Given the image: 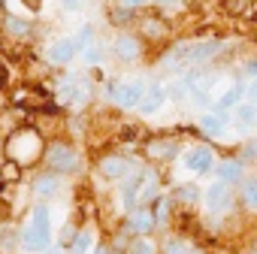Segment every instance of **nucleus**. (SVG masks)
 Returning <instances> with one entry per match:
<instances>
[{
    "mask_svg": "<svg viewBox=\"0 0 257 254\" xmlns=\"http://www.w3.org/2000/svg\"><path fill=\"white\" fill-rule=\"evenodd\" d=\"M4 152H7V161L19 164L25 170V167H34L37 161H43L46 143H43V134L37 131V127H19V131H13L7 137Z\"/></svg>",
    "mask_w": 257,
    "mask_h": 254,
    "instance_id": "obj_1",
    "label": "nucleus"
},
{
    "mask_svg": "<svg viewBox=\"0 0 257 254\" xmlns=\"http://www.w3.org/2000/svg\"><path fill=\"white\" fill-rule=\"evenodd\" d=\"M22 245L28 251H46L52 245V218L46 206H34L31 224L22 230Z\"/></svg>",
    "mask_w": 257,
    "mask_h": 254,
    "instance_id": "obj_2",
    "label": "nucleus"
},
{
    "mask_svg": "<svg viewBox=\"0 0 257 254\" xmlns=\"http://www.w3.org/2000/svg\"><path fill=\"white\" fill-rule=\"evenodd\" d=\"M43 161H46L49 173H55V176L73 173V170L79 167V155H76L73 146H67V143H52V146L43 152Z\"/></svg>",
    "mask_w": 257,
    "mask_h": 254,
    "instance_id": "obj_3",
    "label": "nucleus"
},
{
    "mask_svg": "<svg viewBox=\"0 0 257 254\" xmlns=\"http://www.w3.org/2000/svg\"><path fill=\"white\" fill-rule=\"evenodd\" d=\"M10 103L13 106H19V109H31V112H52V100H49V91H43V88H19L13 97H10Z\"/></svg>",
    "mask_w": 257,
    "mask_h": 254,
    "instance_id": "obj_4",
    "label": "nucleus"
},
{
    "mask_svg": "<svg viewBox=\"0 0 257 254\" xmlns=\"http://www.w3.org/2000/svg\"><path fill=\"white\" fill-rule=\"evenodd\" d=\"M143 91H146V85H143L140 79H134V82H121V85H115V88L109 91V97H112L121 109H134V106H140Z\"/></svg>",
    "mask_w": 257,
    "mask_h": 254,
    "instance_id": "obj_5",
    "label": "nucleus"
},
{
    "mask_svg": "<svg viewBox=\"0 0 257 254\" xmlns=\"http://www.w3.org/2000/svg\"><path fill=\"white\" fill-rule=\"evenodd\" d=\"M97 170H100V176H103V179L115 182V179H124L127 173H131V161L121 158V155H106V158L97 164Z\"/></svg>",
    "mask_w": 257,
    "mask_h": 254,
    "instance_id": "obj_6",
    "label": "nucleus"
},
{
    "mask_svg": "<svg viewBox=\"0 0 257 254\" xmlns=\"http://www.w3.org/2000/svg\"><path fill=\"white\" fill-rule=\"evenodd\" d=\"M76 55H79V46H76L73 37H61L49 46V61L52 64H70Z\"/></svg>",
    "mask_w": 257,
    "mask_h": 254,
    "instance_id": "obj_7",
    "label": "nucleus"
},
{
    "mask_svg": "<svg viewBox=\"0 0 257 254\" xmlns=\"http://www.w3.org/2000/svg\"><path fill=\"white\" fill-rule=\"evenodd\" d=\"M230 203H233V197H230L227 182H215L212 188H206V206H209L212 212H227Z\"/></svg>",
    "mask_w": 257,
    "mask_h": 254,
    "instance_id": "obj_8",
    "label": "nucleus"
},
{
    "mask_svg": "<svg viewBox=\"0 0 257 254\" xmlns=\"http://www.w3.org/2000/svg\"><path fill=\"white\" fill-rule=\"evenodd\" d=\"M164 103H167V88H164V85H152V88L143 91L140 109H143V115H155Z\"/></svg>",
    "mask_w": 257,
    "mask_h": 254,
    "instance_id": "obj_9",
    "label": "nucleus"
},
{
    "mask_svg": "<svg viewBox=\"0 0 257 254\" xmlns=\"http://www.w3.org/2000/svg\"><path fill=\"white\" fill-rule=\"evenodd\" d=\"M185 170H191V173H206V170H212V152H209L206 146L191 149V152L185 155Z\"/></svg>",
    "mask_w": 257,
    "mask_h": 254,
    "instance_id": "obj_10",
    "label": "nucleus"
},
{
    "mask_svg": "<svg viewBox=\"0 0 257 254\" xmlns=\"http://www.w3.org/2000/svg\"><path fill=\"white\" fill-rule=\"evenodd\" d=\"M212 55H218V40H203V43H188V64H203Z\"/></svg>",
    "mask_w": 257,
    "mask_h": 254,
    "instance_id": "obj_11",
    "label": "nucleus"
},
{
    "mask_svg": "<svg viewBox=\"0 0 257 254\" xmlns=\"http://www.w3.org/2000/svg\"><path fill=\"white\" fill-rule=\"evenodd\" d=\"M115 55H118L121 61H137V58L143 55V46H140V40H134V37H118V40H115Z\"/></svg>",
    "mask_w": 257,
    "mask_h": 254,
    "instance_id": "obj_12",
    "label": "nucleus"
},
{
    "mask_svg": "<svg viewBox=\"0 0 257 254\" xmlns=\"http://www.w3.org/2000/svg\"><path fill=\"white\" fill-rule=\"evenodd\" d=\"M34 194H37V197H43V200L55 197V194H58V176H55V173L37 176V182H34Z\"/></svg>",
    "mask_w": 257,
    "mask_h": 254,
    "instance_id": "obj_13",
    "label": "nucleus"
},
{
    "mask_svg": "<svg viewBox=\"0 0 257 254\" xmlns=\"http://www.w3.org/2000/svg\"><path fill=\"white\" fill-rule=\"evenodd\" d=\"M146 155H149L152 161H161V158H173V155H176V146H173L170 140H152V143L146 146Z\"/></svg>",
    "mask_w": 257,
    "mask_h": 254,
    "instance_id": "obj_14",
    "label": "nucleus"
},
{
    "mask_svg": "<svg viewBox=\"0 0 257 254\" xmlns=\"http://www.w3.org/2000/svg\"><path fill=\"white\" fill-rule=\"evenodd\" d=\"M170 31H167V25L161 22V19H143V37L146 40H152V43H158V40H164Z\"/></svg>",
    "mask_w": 257,
    "mask_h": 254,
    "instance_id": "obj_15",
    "label": "nucleus"
},
{
    "mask_svg": "<svg viewBox=\"0 0 257 254\" xmlns=\"http://www.w3.org/2000/svg\"><path fill=\"white\" fill-rule=\"evenodd\" d=\"M242 179V164L239 161H221L218 164V182H239Z\"/></svg>",
    "mask_w": 257,
    "mask_h": 254,
    "instance_id": "obj_16",
    "label": "nucleus"
},
{
    "mask_svg": "<svg viewBox=\"0 0 257 254\" xmlns=\"http://www.w3.org/2000/svg\"><path fill=\"white\" fill-rule=\"evenodd\" d=\"M131 227H134V233H149L155 227V215L149 209H137L134 218H131Z\"/></svg>",
    "mask_w": 257,
    "mask_h": 254,
    "instance_id": "obj_17",
    "label": "nucleus"
},
{
    "mask_svg": "<svg viewBox=\"0 0 257 254\" xmlns=\"http://www.w3.org/2000/svg\"><path fill=\"white\" fill-rule=\"evenodd\" d=\"M242 94H245V85L227 88V91L221 94V100H218V109H233V106H239V103H242Z\"/></svg>",
    "mask_w": 257,
    "mask_h": 254,
    "instance_id": "obj_18",
    "label": "nucleus"
},
{
    "mask_svg": "<svg viewBox=\"0 0 257 254\" xmlns=\"http://www.w3.org/2000/svg\"><path fill=\"white\" fill-rule=\"evenodd\" d=\"M70 248H73V254H88V251L94 248V233H91V230H79V233L73 236Z\"/></svg>",
    "mask_w": 257,
    "mask_h": 254,
    "instance_id": "obj_19",
    "label": "nucleus"
},
{
    "mask_svg": "<svg viewBox=\"0 0 257 254\" xmlns=\"http://www.w3.org/2000/svg\"><path fill=\"white\" fill-rule=\"evenodd\" d=\"M22 179V167L13 164V161H4L0 164V185H16Z\"/></svg>",
    "mask_w": 257,
    "mask_h": 254,
    "instance_id": "obj_20",
    "label": "nucleus"
},
{
    "mask_svg": "<svg viewBox=\"0 0 257 254\" xmlns=\"http://www.w3.org/2000/svg\"><path fill=\"white\" fill-rule=\"evenodd\" d=\"M236 124H239V127H254V124H257V109H254L251 103H245V106L239 103V106H236Z\"/></svg>",
    "mask_w": 257,
    "mask_h": 254,
    "instance_id": "obj_21",
    "label": "nucleus"
},
{
    "mask_svg": "<svg viewBox=\"0 0 257 254\" xmlns=\"http://www.w3.org/2000/svg\"><path fill=\"white\" fill-rule=\"evenodd\" d=\"M242 203L257 212V179H248V182L242 185Z\"/></svg>",
    "mask_w": 257,
    "mask_h": 254,
    "instance_id": "obj_22",
    "label": "nucleus"
},
{
    "mask_svg": "<svg viewBox=\"0 0 257 254\" xmlns=\"http://www.w3.org/2000/svg\"><path fill=\"white\" fill-rule=\"evenodd\" d=\"M7 31H10V34H16V37H28V34H31V22L10 16V19H7Z\"/></svg>",
    "mask_w": 257,
    "mask_h": 254,
    "instance_id": "obj_23",
    "label": "nucleus"
},
{
    "mask_svg": "<svg viewBox=\"0 0 257 254\" xmlns=\"http://www.w3.org/2000/svg\"><path fill=\"white\" fill-rule=\"evenodd\" d=\"M224 124H227V115H203V127L209 134H221Z\"/></svg>",
    "mask_w": 257,
    "mask_h": 254,
    "instance_id": "obj_24",
    "label": "nucleus"
},
{
    "mask_svg": "<svg viewBox=\"0 0 257 254\" xmlns=\"http://www.w3.org/2000/svg\"><path fill=\"white\" fill-rule=\"evenodd\" d=\"M176 197H179V200H185V203H197V200H200V191H197L194 185H179Z\"/></svg>",
    "mask_w": 257,
    "mask_h": 254,
    "instance_id": "obj_25",
    "label": "nucleus"
},
{
    "mask_svg": "<svg viewBox=\"0 0 257 254\" xmlns=\"http://www.w3.org/2000/svg\"><path fill=\"white\" fill-rule=\"evenodd\" d=\"M188 242H182V239H167L164 242V254H188Z\"/></svg>",
    "mask_w": 257,
    "mask_h": 254,
    "instance_id": "obj_26",
    "label": "nucleus"
},
{
    "mask_svg": "<svg viewBox=\"0 0 257 254\" xmlns=\"http://www.w3.org/2000/svg\"><path fill=\"white\" fill-rule=\"evenodd\" d=\"M131 13H134V10H124V7H118V10H112V13H109V22H112V25H127V22L134 19Z\"/></svg>",
    "mask_w": 257,
    "mask_h": 254,
    "instance_id": "obj_27",
    "label": "nucleus"
},
{
    "mask_svg": "<svg viewBox=\"0 0 257 254\" xmlns=\"http://www.w3.org/2000/svg\"><path fill=\"white\" fill-rule=\"evenodd\" d=\"M152 215H155V224H161V221H167V215H170V200H167V197H161Z\"/></svg>",
    "mask_w": 257,
    "mask_h": 254,
    "instance_id": "obj_28",
    "label": "nucleus"
},
{
    "mask_svg": "<svg viewBox=\"0 0 257 254\" xmlns=\"http://www.w3.org/2000/svg\"><path fill=\"white\" fill-rule=\"evenodd\" d=\"M91 37H94V31H91V28L85 25V28H79V34H76L73 40H76V46L82 49V46H91Z\"/></svg>",
    "mask_w": 257,
    "mask_h": 254,
    "instance_id": "obj_29",
    "label": "nucleus"
},
{
    "mask_svg": "<svg viewBox=\"0 0 257 254\" xmlns=\"http://www.w3.org/2000/svg\"><path fill=\"white\" fill-rule=\"evenodd\" d=\"M131 254H155V248H152L149 239H137V242L131 245Z\"/></svg>",
    "mask_w": 257,
    "mask_h": 254,
    "instance_id": "obj_30",
    "label": "nucleus"
},
{
    "mask_svg": "<svg viewBox=\"0 0 257 254\" xmlns=\"http://www.w3.org/2000/svg\"><path fill=\"white\" fill-rule=\"evenodd\" d=\"M73 85H76V82H64V85H58V100H61V103L73 100Z\"/></svg>",
    "mask_w": 257,
    "mask_h": 254,
    "instance_id": "obj_31",
    "label": "nucleus"
},
{
    "mask_svg": "<svg viewBox=\"0 0 257 254\" xmlns=\"http://www.w3.org/2000/svg\"><path fill=\"white\" fill-rule=\"evenodd\" d=\"M100 58H103L100 46H88V49H85V61H88V64H100Z\"/></svg>",
    "mask_w": 257,
    "mask_h": 254,
    "instance_id": "obj_32",
    "label": "nucleus"
},
{
    "mask_svg": "<svg viewBox=\"0 0 257 254\" xmlns=\"http://www.w3.org/2000/svg\"><path fill=\"white\" fill-rule=\"evenodd\" d=\"M185 85H188V82H176V85L167 88V94H170L173 100H182V97H185Z\"/></svg>",
    "mask_w": 257,
    "mask_h": 254,
    "instance_id": "obj_33",
    "label": "nucleus"
},
{
    "mask_svg": "<svg viewBox=\"0 0 257 254\" xmlns=\"http://www.w3.org/2000/svg\"><path fill=\"white\" fill-rule=\"evenodd\" d=\"M73 236H76V227H73V224H67V227H64V236H61V245H70V242H73Z\"/></svg>",
    "mask_w": 257,
    "mask_h": 254,
    "instance_id": "obj_34",
    "label": "nucleus"
},
{
    "mask_svg": "<svg viewBox=\"0 0 257 254\" xmlns=\"http://www.w3.org/2000/svg\"><path fill=\"white\" fill-rule=\"evenodd\" d=\"M124 10H137V7H146V0H121Z\"/></svg>",
    "mask_w": 257,
    "mask_h": 254,
    "instance_id": "obj_35",
    "label": "nucleus"
},
{
    "mask_svg": "<svg viewBox=\"0 0 257 254\" xmlns=\"http://www.w3.org/2000/svg\"><path fill=\"white\" fill-rule=\"evenodd\" d=\"M25 7H28L31 13H40V7H43V0H25Z\"/></svg>",
    "mask_w": 257,
    "mask_h": 254,
    "instance_id": "obj_36",
    "label": "nucleus"
},
{
    "mask_svg": "<svg viewBox=\"0 0 257 254\" xmlns=\"http://www.w3.org/2000/svg\"><path fill=\"white\" fill-rule=\"evenodd\" d=\"M245 91H248V97H251V100H257V79H254V82H251Z\"/></svg>",
    "mask_w": 257,
    "mask_h": 254,
    "instance_id": "obj_37",
    "label": "nucleus"
},
{
    "mask_svg": "<svg viewBox=\"0 0 257 254\" xmlns=\"http://www.w3.org/2000/svg\"><path fill=\"white\" fill-rule=\"evenodd\" d=\"M245 73H251V76H254V73H257V61H248V67H245Z\"/></svg>",
    "mask_w": 257,
    "mask_h": 254,
    "instance_id": "obj_38",
    "label": "nucleus"
},
{
    "mask_svg": "<svg viewBox=\"0 0 257 254\" xmlns=\"http://www.w3.org/2000/svg\"><path fill=\"white\" fill-rule=\"evenodd\" d=\"M64 7L67 10H79V0H64Z\"/></svg>",
    "mask_w": 257,
    "mask_h": 254,
    "instance_id": "obj_39",
    "label": "nucleus"
},
{
    "mask_svg": "<svg viewBox=\"0 0 257 254\" xmlns=\"http://www.w3.org/2000/svg\"><path fill=\"white\" fill-rule=\"evenodd\" d=\"M7 82V70H4V64H0V85Z\"/></svg>",
    "mask_w": 257,
    "mask_h": 254,
    "instance_id": "obj_40",
    "label": "nucleus"
},
{
    "mask_svg": "<svg viewBox=\"0 0 257 254\" xmlns=\"http://www.w3.org/2000/svg\"><path fill=\"white\" fill-rule=\"evenodd\" d=\"M248 254H257V236H254V242H251V251Z\"/></svg>",
    "mask_w": 257,
    "mask_h": 254,
    "instance_id": "obj_41",
    "label": "nucleus"
},
{
    "mask_svg": "<svg viewBox=\"0 0 257 254\" xmlns=\"http://www.w3.org/2000/svg\"><path fill=\"white\" fill-rule=\"evenodd\" d=\"M158 4H164V7H173V4H176V0H158Z\"/></svg>",
    "mask_w": 257,
    "mask_h": 254,
    "instance_id": "obj_42",
    "label": "nucleus"
},
{
    "mask_svg": "<svg viewBox=\"0 0 257 254\" xmlns=\"http://www.w3.org/2000/svg\"><path fill=\"white\" fill-rule=\"evenodd\" d=\"M91 254H106V248H97V251H91Z\"/></svg>",
    "mask_w": 257,
    "mask_h": 254,
    "instance_id": "obj_43",
    "label": "nucleus"
},
{
    "mask_svg": "<svg viewBox=\"0 0 257 254\" xmlns=\"http://www.w3.org/2000/svg\"><path fill=\"white\" fill-rule=\"evenodd\" d=\"M52 254H61V251H52Z\"/></svg>",
    "mask_w": 257,
    "mask_h": 254,
    "instance_id": "obj_44",
    "label": "nucleus"
},
{
    "mask_svg": "<svg viewBox=\"0 0 257 254\" xmlns=\"http://www.w3.org/2000/svg\"><path fill=\"white\" fill-rule=\"evenodd\" d=\"M254 155H257V146H254Z\"/></svg>",
    "mask_w": 257,
    "mask_h": 254,
    "instance_id": "obj_45",
    "label": "nucleus"
}]
</instances>
